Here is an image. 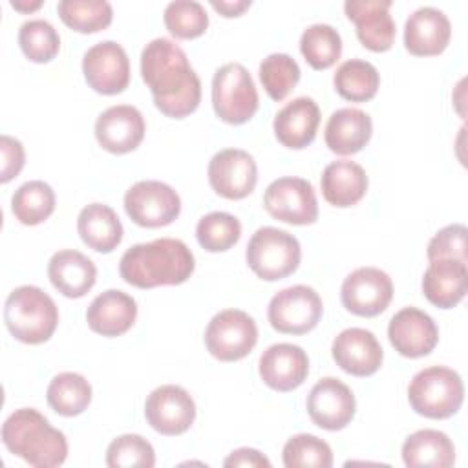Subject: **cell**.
Segmentation results:
<instances>
[{
	"label": "cell",
	"instance_id": "cell-1",
	"mask_svg": "<svg viewBox=\"0 0 468 468\" xmlns=\"http://www.w3.org/2000/svg\"><path fill=\"white\" fill-rule=\"evenodd\" d=\"M141 77L150 88L155 108L166 117L183 119L197 110L201 80L174 40L159 37L143 48Z\"/></svg>",
	"mask_w": 468,
	"mask_h": 468
},
{
	"label": "cell",
	"instance_id": "cell-2",
	"mask_svg": "<svg viewBox=\"0 0 468 468\" xmlns=\"http://www.w3.org/2000/svg\"><path fill=\"white\" fill-rule=\"evenodd\" d=\"M196 267L192 250L176 238H159L130 247L119 261L121 278L137 289L185 283Z\"/></svg>",
	"mask_w": 468,
	"mask_h": 468
},
{
	"label": "cell",
	"instance_id": "cell-3",
	"mask_svg": "<svg viewBox=\"0 0 468 468\" xmlns=\"http://www.w3.org/2000/svg\"><path fill=\"white\" fill-rule=\"evenodd\" d=\"M2 442L35 468L60 466L68 457L66 435L35 408L15 410L2 424Z\"/></svg>",
	"mask_w": 468,
	"mask_h": 468
},
{
	"label": "cell",
	"instance_id": "cell-4",
	"mask_svg": "<svg viewBox=\"0 0 468 468\" xmlns=\"http://www.w3.org/2000/svg\"><path fill=\"white\" fill-rule=\"evenodd\" d=\"M4 322L16 340L35 346L53 336L58 325V309L40 287L20 285L5 298Z\"/></svg>",
	"mask_w": 468,
	"mask_h": 468
},
{
	"label": "cell",
	"instance_id": "cell-5",
	"mask_svg": "<svg viewBox=\"0 0 468 468\" xmlns=\"http://www.w3.org/2000/svg\"><path fill=\"white\" fill-rule=\"evenodd\" d=\"M408 400L413 411L422 417L448 419L463 406V378L457 371L444 366L424 367L410 380Z\"/></svg>",
	"mask_w": 468,
	"mask_h": 468
},
{
	"label": "cell",
	"instance_id": "cell-6",
	"mask_svg": "<svg viewBox=\"0 0 468 468\" xmlns=\"http://www.w3.org/2000/svg\"><path fill=\"white\" fill-rule=\"evenodd\" d=\"M300 241L291 232L276 227L258 229L245 249L250 271L265 282H276L292 274L300 265Z\"/></svg>",
	"mask_w": 468,
	"mask_h": 468
},
{
	"label": "cell",
	"instance_id": "cell-7",
	"mask_svg": "<svg viewBox=\"0 0 468 468\" xmlns=\"http://www.w3.org/2000/svg\"><path fill=\"white\" fill-rule=\"evenodd\" d=\"M260 99L249 69L239 62H229L212 77L214 113L229 124H243L258 112Z\"/></svg>",
	"mask_w": 468,
	"mask_h": 468
},
{
	"label": "cell",
	"instance_id": "cell-8",
	"mask_svg": "<svg viewBox=\"0 0 468 468\" xmlns=\"http://www.w3.org/2000/svg\"><path fill=\"white\" fill-rule=\"evenodd\" d=\"M258 342V325L252 316L239 309L216 313L205 329L207 351L219 362L245 358Z\"/></svg>",
	"mask_w": 468,
	"mask_h": 468
},
{
	"label": "cell",
	"instance_id": "cell-9",
	"mask_svg": "<svg viewBox=\"0 0 468 468\" xmlns=\"http://www.w3.org/2000/svg\"><path fill=\"white\" fill-rule=\"evenodd\" d=\"M322 313V298L307 285H292L278 291L267 307L269 324L283 335H305L313 331Z\"/></svg>",
	"mask_w": 468,
	"mask_h": 468
},
{
	"label": "cell",
	"instance_id": "cell-10",
	"mask_svg": "<svg viewBox=\"0 0 468 468\" xmlns=\"http://www.w3.org/2000/svg\"><path fill=\"white\" fill-rule=\"evenodd\" d=\"M124 210L135 225L157 229L170 225L179 216L181 197L170 185L144 179L126 190Z\"/></svg>",
	"mask_w": 468,
	"mask_h": 468
},
{
	"label": "cell",
	"instance_id": "cell-11",
	"mask_svg": "<svg viewBox=\"0 0 468 468\" xmlns=\"http://www.w3.org/2000/svg\"><path fill=\"white\" fill-rule=\"evenodd\" d=\"M265 210L278 221L311 225L318 219V201L313 185L303 177H278L263 194Z\"/></svg>",
	"mask_w": 468,
	"mask_h": 468
},
{
	"label": "cell",
	"instance_id": "cell-12",
	"mask_svg": "<svg viewBox=\"0 0 468 468\" xmlns=\"http://www.w3.org/2000/svg\"><path fill=\"white\" fill-rule=\"evenodd\" d=\"M82 73L93 91L101 95H117L128 88L130 60L121 44L102 40L84 53Z\"/></svg>",
	"mask_w": 468,
	"mask_h": 468
},
{
	"label": "cell",
	"instance_id": "cell-13",
	"mask_svg": "<svg viewBox=\"0 0 468 468\" xmlns=\"http://www.w3.org/2000/svg\"><path fill=\"white\" fill-rule=\"evenodd\" d=\"M340 298L344 307L356 316H377L393 298V282L377 267H358L346 276Z\"/></svg>",
	"mask_w": 468,
	"mask_h": 468
},
{
	"label": "cell",
	"instance_id": "cell-14",
	"mask_svg": "<svg viewBox=\"0 0 468 468\" xmlns=\"http://www.w3.org/2000/svg\"><path fill=\"white\" fill-rule=\"evenodd\" d=\"M144 417L157 433L181 435L196 420V402L185 388L165 384L146 397Z\"/></svg>",
	"mask_w": 468,
	"mask_h": 468
},
{
	"label": "cell",
	"instance_id": "cell-15",
	"mask_svg": "<svg viewBox=\"0 0 468 468\" xmlns=\"http://www.w3.org/2000/svg\"><path fill=\"white\" fill-rule=\"evenodd\" d=\"M207 174L212 190L225 199H243L258 183L256 161L241 148L216 152L208 163Z\"/></svg>",
	"mask_w": 468,
	"mask_h": 468
},
{
	"label": "cell",
	"instance_id": "cell-16",
	"mask_svg": "<svg viewBox=\"0 0 468 468\" xmlns=\"http://www.w3.org/2000/svg\"><path fill=\"white\" fill-rule=\"evenodd\" d=\"M356 410V400L349 386L335 377L320 378L307 395V413L324 430L336 431L346 428Z\"/></svg>",
	"mask_w": 468,
	"mask_h": 468
},
{
	"label": "cell",
	"instance_id": "cell-17",
	"mask_svg": "<svg viewBox=\"0 0 468 468\" xmlns=\"http://www.w3.org/2000/svg\"><path fill=\"white\" fill-rule=\"evenodd\" d=\"M388 338L402 356L419 358L435 349L439 329L428 313L417 307H402L389 320Z\"/></svg>",
	"mask_w": 468,
	"mask_h": 468
},
{
	"label": "cell",
	"instance_id": "cell-18",
	"mask_svg": "<svg viewBox=\"0 0 468 468\" xmlns=\"http://www.w3.org/2000/svg\"><path fill=\"white\" fill-rule=\"evenodd\" d=\"M391 0H347L344 11L356 27V38L375 53L388 51L395 40V20L389 15Z\"/></svg>",
	"mask_w": 468,
	"mask_h": 468
},
{
	"label": "cell",
	"instance_id": "cell-19",
	"mask_svg": "<svg viewBox=\"0 0 468 468\" xmlns=\"http://www.w3.org/2000/svg\"><path fill=\"white\" fill-rule=\"evenodd\" d=\"M336 366L355 377H369L377 373L384 360L382 346L377 336L362 327H347L340 331L331 346Z\"/></svg>",
	"mask_w": 468,
	"mask_h": 468
},
{
	"label": "cell",
	"instance_id": "cell-20",
	"mask_svg": "<svg viewBox=\"0 0 468 468\" xmlns=\"http://www.w3.org/2000/svg\"><path fill=\"white\" fill-rule=\"evenodd\" d=\"M143 113L130 104L104 110L95 121V139L110 154H128L144 139Z\"/></svg>",
	"mask_w": 468,
	"mask_h": 468
},
{
	"label": "cell",
	"instance_id": "cell-21",
	"mask_svg": "<svg viewBox=\"0 0 468 468\" xmlns=\"http://www.w3.org/2000/svg\"><path fill=\"white\" fill-rule=\"evenodd\" d=\"M260 377L274 391H292L309 375L307 353L294 344H272L260 356Z\"/></svg>",
	"mask_w": 468,
	"mask_h": 468
},
{
	"label": "cell",
	"instance_id": "cell-22",
	"mask_svg": "<svg viewBox=\"0 0 468 468\" xmlns=\"http://www.w3.org/2000/svg\"><path fill=\"white\" fill-rule=\"evenodd\" d=\"M450 18L431 5L415 9L404 24V46L417 57H433L442 53L450 44Z\"/></svg>",
	"mask_w": 468,
	"mask_h": 468
},
{
	"label": "cell",
	"instance_id": "cell-23",
	"mask_svg": "<svg viewBox=\"0 0 468 468\" xmlns=\"http://www.w3.org/2000/svg\"><path fill=\"white\" fill-rule=\"evenodd\" d=\"M320 108L311 97H296L274 115V135L291 150L309 146L318 132Z\"/></svg>",
	"mask_w": 468,
	"mask_h": 468
},
{
	"label": "cell",
	"instance_id": "cell-24",
	"mask_svg": "<svg viewBox=\"0 0 468 468\" xmlns=\"http://www.w3.org/2000/svg\"><path fill=\"white\" fill-rule=\"evenodd\" d=\"M137 318L135 300L119 289H108L97 294L86 311L90 329L102 336L124 335Z\"/></svg>",
	"mask_w": 468,
	"mask_h": 468
},
{
	"label": "cell",
	"instance_id": "cell-25",
	"mask_svg": "<svg viewBox=\"0 0 468 468\" xmlns=\"http://www.w3.org/2000/svg\"><path fill=\"white\" fill-rule=\"evenodd\" d=\"M48 278L66 298H82L95 285L97 267L86 254L75 249H64L51 256Z\"/></svg>",
	"mask_w": 468,
	"mask_h": 468
},
{
	"label": "cell",
	"instance_id": "cell-26",
	"mask_svg": "<svg viewBox=\"0 0 468 468\" xmlns=\"http://www.w3.org/2000/svg\"><path fill=\"white\" fill-rule=\"evenodd\" d=\"M468 291V267L457 260L430 261L422 276V292L439 309L455 307Z\"/></svg>",
	"mask_w": 468,
	"mask_h": 468
},
{
	"label": "cell",
	"instance_id": "cell-27",
	"mask_svg": "<svg viewBox=\"0 0 468 468\" xmlns=\"http://www.w3.org/2000/svg\"><path fill=\"white\" fill-rule=\"evenodd\" d=\"M371 117L358 108H340L327 119L324 139L331 152L338 155H353L360 152L371 139Z\"/></svg>",
	"mask_w": 468,
	"mask_h": 468
},
{
	"label": "cell",
	"instance_id": "cell-28",
	"mask_svg": "<svg viewBox=\"0 0 468 468\" xmlns=\"http://www.w3.org/2000/svg\"><path fill=\"white\" fill-rule=\"evenodd\" d=\"M320 188L324 199L338 208L356 205L367 192L366 170L347 159L329 163L320 177Z\"/></svg>",
	"mask_w": 468,
	"mask_h": 468
},
{
	"label": "cell",
	"instance_id": "cell-29",
	"mask_svg": "<svg viewBox=\"0 0 468 468\" xmlns=\"http://www.w3.org/2000/svg\"><path fill=\"white\" fill-rule=\"evenodd\" d=\"M77 230L84 245L108 254L122 241V223L115 210L104 203L86 205L77 218Z\"/></svg>",
	"mask_w": 468,
	"mask_h": 468
},
{
	"label": "cell",
	"instance_id": "cell-30",
	"mask_svg": "<svg viewBox=\"0 0 468 468\" xmlns=\"http://www.w3.org/2000/svg\"><path fill=\"white\" fill-rule=\"evenodd\" d=\"M402 461L410 468H450L455 463V446L444 431L424 428L406 437Z\"/></svg>",
	"mask_w": 468,
	"mask_h": 468
},
{
	"label": "cell",
	"instance_id": "cell-31",
	"mask_svg": "<svg viewBox=\"0 0 468 468\" xmlns=\"http://www.w3.org/2000/svg\"><path fill=\"white\" fill-rule=\"evenodd\" d=\"M333 84L342 99L351 102H366L377 95L380 75L371 62L362 58H349L336 68Z\"/></svg>",
	"mask_w": 468,
	"mask_h": 468
},
{
	"label": "cell",
	"instance_id": "cell-32",
	"mask_svg": "<svg viewBox=\"0 0 468 468\" xmlns=\"http://www.w3.org/2000/svg\"><path fill=\"white\" fill-rule=\"evenodd\" d=\"M46 399L55 413L62 417H75L90 406L91 386L80 373L64 371L51 378Z\"/></svg>",
	"mask_w": 468,
	"mask_h": 468
},
{
	"label": "cell",
	"instance_id": "cell-33",
	"mask_svg": "<svg viewBox=\"0 0 468 468\" xmlns=\"http://www.w3.org/2000/svg\"><path fill=\"white\" fill-rule=\"evenodd\" d=\"M11 210L22 225H38L53 214L55 192L46 181H27L15 190Z\"/></svg>",
	"mask_w": 468,
	"mask_h": 468
},
{
	"label": "cell",
	"instance_id": "cell-34",
	"mask_svg": "<svg viewBox=\"0 0 468 468\" xmlns=\"http://www.w3.org/2000/svg\"><path fill=\"white\" fill-rule=\"evenodd\" d=\"M300 51L313 69H327L342 55V37L329 24H311L300 37Z\"/></svg>",
	"mask_w": 468,
	"mask_h": 468
},
{
	"label": "cell",
	"instance_id": "cell-35",
	"mask_svg": "<svg viewBox=\"0 0 468 468\" xmlns=\"http://www.w3.org/2000/svg\"><path fill=\"white\" fill-rule=\"evenodd\" d=\"M57 13L68 27L79 33L106 29L113 18V9L106 0H60Z\"/></svg>",
	"mask_w": 468,
	"mask_h": 468
},
{
	"label": "cell",
	"instance_id": "cell-36",
	"mask_svg": "<svg viewBox=\"0 0 468 468\" xmlns=\"http://www.w3.org/2000/svg\"><path fill=\"white\" fill-rule=\"evenodd\" d=\"M241 223L229 212H208L196 225L197 243L208 252H223L238 243Z\"/></svg>",
	"mask_w": 468,
	"mask_h": 468
},
{
	"label": "cell",
	"instance_id": "cell-37",
	"mask_svg": "<svg viewBox=\"0 0 468 468\" xmlns=\"http://www.w3.org/2000/svg\"><path fill=\"white\" fill-rule=\"evenodd\" d=\"M300 66L287 53H271L260 64V80L272 101H283L300 80Z\"/></svg>",
	"mask_w": 468,
	"mask_h": 468
},
{
	"label": "cell",
	"instance_id": "cell-38",
	"mask_svg": "<svg viewBox=\"0 0 468 468\" xmlns=\"http://www.w3.org/2000/svg\"><path fill=\"white\" fill-rule=\"evenodd\" d=\"M18 44L31 62L44 64L57 57L60 49V37L48 20L33 18L20 26Z\"/></svg>",
	"mask_w": 468,
	"mask_h": 468
},
{
	"label": "cell",
	"instance_id": "cell-39",
	"mask_svg": "<svg viewBox=\"0 0 468 468\" xmlns=\"http://www.w3.org/2000/svg\"><path fill=\"white\" fill-rule=\"evenodd\" d=\"M283 466L287 468H331L333 466V452L331 446L316 435L298 433L292 435L282 452Z\"/></svg>",
	"mask_w": 468,
	"mask_h": 468
},
{
	"label": "cell",
	"instance_id": "cell-40",
	"mask_svg": "<svg viewBox=\"0 0 468 468\" xmlns=\"http://www.w3.org/2000/svg\"><path fill=\"white\" fill-rule=\"evenodd\" d=\"M163 20L176 38H196L208 27V15L196 0H176L165 7Z\"/></svg>",
	"mask_w": 468,
	"mask_h": 468
},
{
	"label": "cell",
	"instance_id": "cell-41",
	"mask_svg": "<svg viewBox=\"0 0 468 468\" xmlns=\"http://www.w3.org/2000/svg\"><path fill=\"white\" fill-rule=\"evenodd\" d=\"M106 464L110 468H152L155 464V452L154 446L141 435H119L106 450Z\"/></svg>",
	"mask_w": 468,
	"mask_h": 468
},
{
	"label": "cell",
	"instance_id": "cell-42",
	"mask_svg": "<svg viewBox=\"0 0 468 468\" xmlns=\"http://www.w3.org/2000/svg\"><path fill=\"white\" fill-rule=\"evenodd\" d=\"M426 256L430 261L457 260V261L468 263V260H466V227L461 223H453V225L441 229L430 239Z\"/></svg>",
	"mask_w": 468,
	"mask_h": 468
},
{
	"label": "cell",
	"instance_id": "cell-43",
	"mask_svg": "<svg viewBox=\"0 0 468 468\" xmlns=\"http://www.w3.org/2000/svg\"><path fill=\"white\" fill-rule=\"evenodd\" d=\"M0 152H2V174L0 181L7 183L13 177H16L26 163V154L24 146L18 139L11 135H2L0 137Z\"/></svg>",
	"mask_w": 468,
	"mask_h": 468
},
{
	"label": "cell",
	"instance_id": "cell-44",
	"mask_svg": "<svg viewBox=\"0 0 468 468\" xmlns=\"http://www.w3.org/2000/svg\"><path fill=\"white\" fill-rule=\"evenodd\" d=\"M223 466H249V468H271V461L254 448H238L225 461Z\"/></svg>",
	"mask_w": 468,
	"mask_h": 468
},
{
	"label": "cell",
	"instance_id": "cell-45",
	"mask_svg": "<svg viewBox=\"0 0 468 468\" xmlns=\"http://www.w3.org/2000/svg\"><path fill=\"white\" fill-rule=\"evenodd\" d=\"M250 0H212L210 5L219 11L223 16H239L245 9L250 7Z\"/></svg>",
	"mask_w": 468,
	"mask_h": 468
},
{
	"label": "cell",
	"instance_id": "cell-46",
	"mask_svg": "<svg viewBox=\"0 0 468 468\" xmlns=\"http://www.w3.org/2000/svg\"><path fill=\"white\" fill-rule=\"evenodd\" d=\"M42 5V0H35V2H24V0H11V7L22 11V13H29L35 11Z\"/></svg>",
	"mask_w": 468,
	"mask_h": 468
}]
</instances>
